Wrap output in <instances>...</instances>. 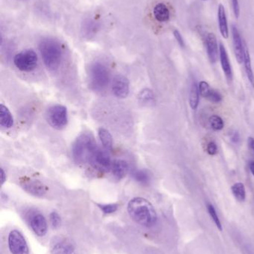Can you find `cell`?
Here are the masks:
<instances>
[{
	"mask_svg": "<svg viewBox=\"0 0 254 254\" xmlns=\"http://www.w3.org/2000/svg\"><path fill=\"white\" fill-rule=\"evenodd\" d=\"M249 146H250L251 149L254 152V138L253 137H250L249 138Z\"/></svg>",
	"mask_w": 254,
	"mask_h": 254,
	"instance_id": "38",
	"label": "cell"
},
{
	"mask_svg": "<svg viewBox=\"0 0 254 254\" xmlns=\"http://www.w3.org/2000/svg\"><path fill=\"white\" fill-rule=\"evenodd\" d=\"M39 50L45 65L49 69L55 71L61 65L63 59V50L61 45L52 38L42 40Z\"/></svg>",
	"mask_w": 254,
	"mask_h": 254,
	"instance_id": "2",
	"label": "cell"
},
{
	"mask_svg": "<svg viewBox=\"0 0 254 254\" xmlns=\"http://www.w3.org/2000/svg\"><path fill=\"white\" fill-rule=\"evenodd\" d=\"M113 94L119 98H125L128 97L130 92V83L128 79L125 76H116L112 85Z\"/></svg>",
	"mask_w": 254,
	"mask_h": 254,
	"instance_id": "11",
	"label": "cell"
},
{
	"mask_svg": "<svg viewBox=\"0 0 254 254\" xmlns=\"http://www.w3.org/2000/svg\"><path fill=\"white\" fill-rule=\"evenodd\" d=\"M128 211L134 222L146 228L154 226L158 221L155 207L146 198L137 197L131 199L128 204Z\"/></svg>",
	"mask_w": 254,
	"mask_h": 254,
	"instance_id": "1",
	"label": "cell"
},
{
	"mask_svg": "<svg viewBox=\"0 0 254 254\" xmlns=\"http://www.w3.org/2000/svg\"><path fill=\"white\" fill-rule=\"evenodd\" d=\"M244 64L245 69H246V74L248 78L252 87L254 88V74L252 66V60H251L250 53H249V49L245 43V52H244Z\"/></svg>",
	"mask_w": 254,
	"mask_h": 254,
	"instance_id": "20",
	"label": "cell"
},
{
	"mask_svg": "<svg viewBox=\"0 0 254 254\" xmlns=\"http://www.w3.org/2000/svg\"><path fill=\"white\" fill-rule=\"evenodd\" d=\"M205 43L209 59L212 64H215L218 61L219 55V46L216 35L213 33H208L205 37Z\"/></svg>",
	"mask_w": 254,
	"mask_h": 254,
	"instance_id": "14",
	"label": "cell"
},
{
	"mask_svg": "<svg viewBox=\"0 0 254 254\" xmlns=\"http://www.w3.org/2000/svg\"><path fill=\"white\" fill-rule=\"evenodd\" d=\"M198 89H199V93L203 98H207L209 92L210 91V85L205 81H201L198 85Z\"/></svg>",
	"mask_w": 254,
	"mask_h": 254,
	"instance_id": "31",
	"label": "cell"
},
{
	"mask_svg": "<svg viewBox=\"0 0 254 254\" xmlns=\"http://www.w3.org/2000/svg\"><path fill=\"white\" fill-rule=\"evenodd\" d=\"M6 181V174L4 173L3 169H1V185L5 182Z\"/></svg>",
	"mask_w": 254,
	"mask_h": 254,
	"instance_id": "37",
	"label": "cell"
},
{
	"mask_svg": "<svg viewBox=\"0 0 254 254\" xmlns=\"http://www.w3.org/2000/svg\"><path fill=\"white\" fill-rule=\"evenodd\" d=\"M50 221L52 226L55 228H59L61 224V219L59 215L56 212H52L50 214Z\"/></svg>",
	"mask_w": 254,
	"mask_h": 254,
	"instance_id": "32",
	"label": "cell"
},
{
	"mask_svg": "<svg viewBox=\"0 0 254 254\" xmlns=\"http://www.w3.org/2000/svg\"><path fill=\"white\" fill-rule=\"evenodd\" d=\"M98 207L105 214L115 213L118 210V204H98Z\"/></svg>",
	"mask_w": 254,
	"mask_h": 254,
	"instance_id": "30",
	"label": "cell"
},
{
	"mask_svg": "<svg viewBox=\"0 0 254 254\" xmlns=\"http://www.w3.org/2000/svg\"><path fill=\"white\" fill-rule=\"evenodd\" d=\"M219 58H220L221 65H222V69L226 76V78L228 79V81H232L233 71L231 63H230L226 49L222 43H220L219 45Z\"/></svg>",
	"mask_w": 254,
	"mask_h": 254,
	"instance_id": "15",
	"label": "cell"
},
{
	"mask_svg": "<svg viewBox=\"0 0 254 254\" xmlns=\"http://www.w3.org/2000/svg\"><path fill=\"white\" fill-rule=\"evenodd\" d=\"M133 177L135 179V181L143 184V185L149 184L151 180L150 174L146 170H136L133 173Z\"/></svg>",
	"mask_w": 254,
	"mask_h": 254,
	"instance_id": "24",
	"label": "cell"
},
{
	"mask_svg": "<svg viewBox=\"0 0 254 254\" xmlns=\"http://www.w3.org/2000/svg\"><path fill=\"white\" fill-rule=\"evenodd\" d=\"M140 102L144 104H152L155 103V95L150 89H145L139 95Z\"/></svg>",
	"mask_w": 254,
	"mask_h": 254,
	"instance_id": "25",
	"label": "cell"
},
{
	"mask_svg": "<svg viewBox=\"0 0 254 254\" xmlns=\"http://www.w3.org/2000/svg\"><path fill=\"white\" fill-rule=\"evenodd\" d=\"M0 125L4 128H10L13 126V118L8 109L1 104L0 107Z\"/></svg>",
	"mask_w": 254,
	"mask_h": 254,
	"instance_id": "19",
	"label": "cell"
},
{
	"mask_svg": "<svg viewBox=\"0 0 254 254\" xmlns=\"http://www.w3.org/2000/svg\"><path fill=\"white\" fill-rule=\"evenodd\" d=\"M203 1H207V0H203Z\"/></svg>",
	"mask_w": 254,
	"mask_h": 254,
	"instance_id": "40",
	"label": "cell"
},
{
	"mask_svg": "<svg viewBox=\"0 0 254 254\" xmlns=\"http://www.w3.org/2000/svg\"><path fill=\"white\" fill-rule=\"evenodd\" d=\"M21 186L24 190L34 196L42 197L47 192V188L42 182L37 180L27 179L22 181Z\"/></svg>",
	"mask_w": 254,
	"mask_h": 254,
	"instance_id": "12",
	"label": "cell"
},
{
	"mask_svg": "<svg viewBox=\"0 0 254 254\" xmlns=\"http://www.w3.org/2000/svg\"><path fill=\"white\" fill-rule=\"evenodd\" d=\"M207 152H208L209 155H215L217 154L218 147L217 145L215 142L211 141L207 144Z\"/></svg>",
	"mask_w": 254,
	"mask_h": 254,
	"instance_id": "33",
	"label": "cell"
},
{
	"mask_svg": "<svg viewBox=\"0 0 254 254\" xmlns=\"http://www.w3.org/2000/svg\"><path fill=\"white\" fill-rule=\"evenodd\" d=\"M28 222L34 234L38 237H44L47 233L48 226L46 218L43 214L37 212L30 213Z\"/></svg>",
	"mask_w": 254,
	"mask_h": 254,
	"instance_id": "9",
	"label": "cell"
},
{
	"mask_svg": "<svg viewBox=\"0 0 254 254\" xmlns=\"http://www.w3.org/2000/svg\"><path fill=\"white\" fill-rule=\"evenodd\" d=\"M218 19H219V29L221 34L224 38L228 39L229 37V29H228V20H227L226 13L223 4H220L218 10Z\"/></svg>",
	"mask_w": 254,
	"mask_h": 254,
	"instance_id": "17",
	"label": "cell"
},
{
	"mask_svg": "<svg viewBox=\"0 0 254 254\" xmlns=\"http://www.w3.org/2000/svg\"><path fill=\"white\" fill-rule=\"evenodd\" d=\"M47 121L49 125L57 129H61L68 123L67 108L62 105H55L48 110Z\"/></svg>",
	"mask_w": 254,
	"mask_h": 254,
	"instance_id": "6",
	"label": "cell"
},
{
	"mask_svg": "<svg viewBox=\"0 0 254 254\" xmlns=\"http://www.w3.org/2000/svg\"><path fill=\"white\" fill-rule=\"evenodd\" d=\"M89 164L95 170L101 172H108L111 170L112 161L107 149L98 148L89 161Z\"/></svg>",
	"mask_w": 254,
	"mask_h": 254,
	"instance_id": "8",
	"label": "cell"
},
{
	"mask_svg": "<svg viewBox=\"0 0 254 254\" xmlns=\"http://www.w3.org/2000/svg\"><path fill=\"white\" fill-rule=\"evenodd\" d=\"M209 122H210V127L216 131L222 130L225 127V124H224L222 118L218 116H211L209 119Z\"/></svg>",
	"mask_w": 254,
	"mask_h": 254,
	"instance_id": "28",
	"label": "cell"
},
{
	"mask_svg": "<svg viewBox=\"0 0 254 254\" xmlns=\"http://www.w3.org/2000/svg\"><path fill=\"white\" fill-rule=\"evenodd\" d=\"M38 58L37 54L31 49L22 51L13 58L15 66L22 71L29 72L37 67Z\"/></svg>",
	"mask_w": 254,
	"mask_h": 254,
	"instance_id": "5",
	"label": "cell"
},
{
	"mask_svg": "<svg viewBox=\"0 0 254 254\" xmlns=\"http://www.w3.org/2000/svg\"><path fill=\"white\" fill-rule=\"evenodd\" d=\"M206 99L209 100L211 102L218 104V103H220L222 101L223 97H222V95H221L219 91L215 90V89H210Z\"/></svg>",
	"mask_w": 254,
	"mask_h": 254,
	"instance_id": "29",
	"label": "cell"
},
{
	"mask_svg": "<svg viewBox=\"0 0 254 254\" xmlns=\"http://www.w3.org/2000/svg\"><path fill=\"white\" fill-rule=\"evenodd\" d=\"M98 29V25H97L96 22L94 21L91 20V19H86L83 24V30L84 34L86 36H90L93 34L94 33L96 32V30Z\"/></svg>",
	"mask_w": 254,
	"mask_h": 254,
	"instance_id": "26",
	"label": "cell"
},
{
	"mask_svg": "<svg viewBox=\"0 0 254 254\" xmlns=\"http://www.w3.org/2000/svg\"><path fill=\"white\" fill-rule=\"evenodd\" d=\"M233 42H234V52L237 62L241 64L244 62L245 43L240 35V31L235 25H232Z\"/></svg>",
	"mask_w": 254,
	"mask_h": 254,
	"instance_id": "13",
	"label": "cell"
},
{
	"mask_svg": "<svg viewBox=\"0 0 254 254\" xmlns=\"http://www.w3.org/2000/svg\"><path fill=\"white\" fill-rule=\"evenodd\" d=\"M240 134L237 132H234V134L231 135V140L235 143H238V142L240 141Z\"/></svg>",
	"mask_w": 254,
	"mask_h": 254,
	"instance_id": "36",
	"label": "cell"
},
{
	"mask_svg": "<svg viewBox=\"0 0 254 254\" xmlns=\"http://www.w3.org/2000/svg\"><path fill=\"white\" fill-rule=\"evenodd\" d=\"M98 137L102 143L104 149L107 151L111 150L113 148V137L108 130L104 128H98Z\"/></svg>",
	"mask_w": 254,
	"mask_h": 254,
	"instance_id": "21",
	"label": "cell"
},
{
	"mask_svg": "<svg viewBox=\"0 0 254 254\" xmlns=\"http://www.w3.org/2000/svg\"><path fill=\"white\" fill-rule=\"evenodd\" d=\"M50 252L52 254H76L73 243L65 238H55L51 243Z\"/></svg>",
	"mask_w": 254,
	"mask_h": 254,
	"instance_id": "10",
	"label": "cell"
},
{
	"mask_svg": "<svg viewBox=\"0 0 254 254\" xmlns=\"http://www.w3.org/2000/svg\"><path fill=\"white\" fill-rule=\"evenodd\" d=\"M97 149L98 146L93 136L88 133H84L78 137L73 143V158L78 164L89 163Z\"/></svg>",
	"mask_w": 254,
	"mask_h": 254,
	"instance_id": "3",
	"label": "cell"
},
{
	"mask_svg": "<svg viewBox=\"0 0 254 254\" xmlns=\"http://www.w3.org/2000/svg\"><path fill=\"white\" fill-rule=\"evenodd\" d=\"M233 10H234V14L236 17L239 18L240 14V4H239V0H232Z\"/></svg>",
	"mask_w": 254,
	"mask_h": 254,
	"instance_id": "35",
	"label": "cell"
},
{
	"mask_svg": "<svg viewBox=\"0 0 254 254\" xmlns=\"http://www.w3.org/2000/svg\"><path fill=\"white\" fill-rule=\"evenodd\" d=\"M154 16L157 20L161 22L169 21L170 18V12L168 7L164 3H158L154 7Z\"/></svg>",
	"mask_w": 254,
	"mask_h": 254,
	"instance_id": "18",
	"label": "cell"
},
{
	"mask_svg": "<svg viewBox=\"0 0 254 254\" xmlns=\"http://www.w3.org/2000/svg\"><path fill=\"white\" fill-rule=\"evenodd\" d=\"M7 243L11 254H29L26 240L17 230H13L9 233Z\"/></svg>",
	"mask_w": 254,
	"mask_h": 254,
	"instance_id": "7",
	"label": "cell"
},
{
	"mask_svg": "<svg viewBox=\"0 0 254 254\" xmlns=\"http://www.w3.org/2000/svg\"><path fill=\"white\" fill-rule=\"evenodd\" d=\"M111 172L118 180L123 179L129 171V165L124 160H115L112 163Z\"/></svg>",
	"mask_w": 254,
	"mask_h": 254,
	"instance_id": "16",
	"label": "cell"
},
{
	"mask_svg": "<svg viewBox=\"0 0 254 254\" xmlns=\"http://www.w3.org/2000/svg\"><path fill=\"white\" fill-rule=\"evenodd\" d=\"M173 34H174V37H175L176 40H177L178 44L180 45V47L184 48V40H183V37H182L181 34H180V31L177 29L174 30V31H173Z\"/></svg>",
	"mask_w": 254,
	"mask_h": 254,
	"instance_id": "34",
	"label": "cell"
},
{
	"mask_svg": "<svg viewBox=\"0 0 254 254\" xmlns=\"http://www.w3.org/2000/svg\"><path fill=\"white\" fill-rule=\"evenodd\" d=\"M110 82L108 68L101 63H95L89 68V84L93 90H104Z\"/></svg>",
	"mask_w": 254,
	"mask_h": 254,
	"instance_id": "4",
	"label": "cell"
},
{
	"mask_svg": "<svg viewBox=\"0 0 254 254\" xmlns=\"http://www.w3.org/2000/svg\"><path fill=\"white\" fill-rule=\"evenodd\" d=\"M249 167H250L251 171H252V174L254 176V161H252L249 164Z\"/></svg>",
	"mask_w": 254,
	"mask_h": 254,
	"instance_id": "39",
	"label": "cell"
},
{
	"mask_svg": "<svg viewBox=\"0 0 254 254\" xmlns=\"http://www.w3.org/2000/svg\"><path fill=\"white\" fill-rule=\"evenodd\" d=\"M234 197L240 202H243L246 198V191L244 184L241 182L234 184L231 188Z\"/></svg>",
	"mask_w": 254,
	"mask_h": 254,
	"instance_id": "23",
	"label": "cell"
},
{
	"mask_svg": "<svg viewBox=\"0 0 254 254\" xmlns=\"http://www.w3.org/2000/svg\"><path fill=\"white\" fill-rule=\"evenodd\" d=\"M199 89L195 82L192 83L189 93V105L192 110H196L199 104Z\"/></svg>",
	"mask_w": 254,
	"mask_h": 254,
	"instance_id": "22",
	"label": "cell"
},
{
	"mask_svg": "<svg viewBox=\"0 0 254 254\" xmlns=\"http://www.w3.org/2000/svg\"><path fill=\"white\" fill-rule=\"evenodd\" d=\"M207 207L209 214H210V217L213 219L214 223L216 224L218 229L222 231V223H221L220 219H219V216H218L217 213H216V209L213 207V204H207Z\"/></svg>",
	"mask_w": 254,
	"mask_h": 254,
	"instance_id": "27",
	"label": "cell"
}]
</instances>
